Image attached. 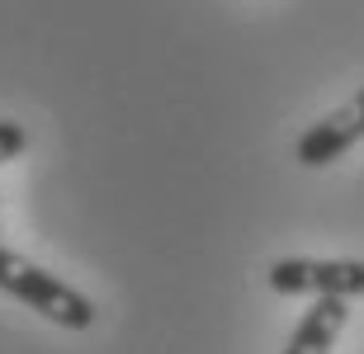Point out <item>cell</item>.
Returning a JSON list of instances; mask_svg holds the SVG:
<instances>
[{
    "label": "cell",
    "instance_id": "obj_1",
    "mask_svg": "<svg viewBox=\"0 0 364 354\" xmlns=\"http://www.w3.org/2000/svg\"><path fill=\"white\" fill-rule=\"evenodd\" d=\"M0 293H10L14 302H24L28 312L48 316L62 331H90L95 326V302L81 288H71L67 279H57L53 270L33 265L28 255L0 245Z\"/></svg>",
    "mask_w": 364,
    "mask_h": 354
},
{
    "label": "cell",
    "instance_id": "obj_2",
    "mask_svg": "<svg viewBox=\"0 0 364 354\" xmlns=\"http://www.w3.org/2000/svg\"><path fill=\"white\" fill-rule=\"evenodd\" d=\"M270 288L284 298H364V260H317V255H284L270 265Z\"/></svg>",
    "mask_w": 364,
    "mask_h": 354
},
{
    "label": "cell",
    "instance_id": "obj_3",
    "mask_svg": "<svg viewBox=\"0 0 364 354\" xmlns=\"http://www.w3.org/2000/svg\"><path fill=\"white\" fill-rule=\"evenodd\" d=\"M355 142H364V85L341 104V109H331L326 118H317L308 133L298 137L294 142V161L308 165V170H322V165L341 161Z\"/></svg>",
    "mask_w": 364,
    "mask_h": 354
},
{
    "label": "cell",
    "instance_id": "obj_4",
    "mask_svg": "<svg viewBox=\"0 0 364 354\" xmlns=\"http://www.w3.org/2000/svg\"><path fill=\"white\" fill-rule=\"evenodd\" d=\"M346 321H350L346 298H312V307L294 326L284 354H331V345H336L341 331H346Z\"/></svg>",
    "mask_w": 364,
    "mask_h": 354
},
{
    "label": "cell",
    "instance_id": "obj_5",
    "mask_svg": "<svg viewBox=\"0 0 364 354\" xmlns=\"http://www.w3.org/2000/svg\"><path fill=\"white\" fill-rule=\"evenodd\" d=\"M24 147H28L24 123L0 118V165H5V161H14V156H24Z\"/></svg>",
    "mask_w": 364,
    "mask_h": 354
}]
</instances>
